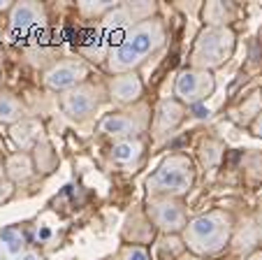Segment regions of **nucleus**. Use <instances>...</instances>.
<instances>
[{
    "mask_svg": "<svg viewBox=\"0 0 262 260\" xmlns=\"http://www.w3.org/2000/svg\"><path fill=\"white\" fill-rule=\"evenodd\" d=\"M165 39H167V30L158 16L142 21L119 39V45L112 47L107 56V70L112 74L137 72L139 65L146 63L158 49H163Z\"/></svg>",
    "mask_w": 262,
    "mask_h": 260,
    "instance_id": "f257e3e1",
    "label": "nucleus"
},
{
    "mask_svg": "<svg viewBox=\"0 0 262 260\" xmlns=\"http://www.w3.org/2000/svg\"><path fill=\"white\" fill-rule=\"evenodd\" d=\"M232 216L225 209H211L190 218L181 232V242L186 249L198 255H216L232 242Z\"/></svg>",
    "mask_w": 262,
    "mask_h": 260,
    "instance_id": "f03ea898",
    "label": "nucleus"
},
{
    "mask_svg": "<svg viewBox=\"0 0 262 260\" xmlns=\"http://www.w3.org/2000/svg\"><path fill=\"white\" fill-rule=\"evenodd\" d=\"M198 170L188 153H169L146 179V195L148 200L154 197H179L188 195L193 188Z\"/></svg>",
    "mask_w": 262,
    "mask_h": 260,
    "instance_id": "7ed1b4c3",
    "label": "nucleus"
},
{
    "mask_svg": "<svg viewBox=\"0 0 262 260\" xmlns=\"http://www.w3.org/2000/svg\"><path fill=\"white\" fill-rule=\"evenodd\" d=\"M234 49H237V33L232 28H204L190 51V68L213 72L232 58Z\"/></svg>",
    "mask_w": 262,
    "mask_h": 260,
    "instance_id": "20e7f679",
    "label": "nucleus"
},
{
    "mask_svg": "<svg viewBox=\"0 0 262 260\" xmlns=\"http://www.w3.org/2000/svg\"><path fill=\"white\" fill-rule=\"evenodd\" d=\"M151 128V109L146 105H133L130 109H121L116 114H107L100 121V133L116 139L139 137Z\"/></svg>",
    "mask_w": 262,
    "mask_h": 260,
    "instance_id": "39448f33",
    "label": "nucleus"
},
{
    "mask_svg": "<svg viewBox=\"0 0 262 260\" xmlns=\"http://www.w3.org/2000/svg\"><path fill=\"white\" fill-rule=\"evenodd\" d=\"M104 100V91L102 86L98 84H91V82H84L79 86H74V89L65 91V93L58 95V103H60V109L63 114L70 118V121H86L91 118L95 112L100 109Z\"/></svg>",
    "mask_w": 262,
    "mask_h": 260,
    "instance_id": "423d86ee",
    "label": "nucleus"
},
{
    "mask_svg": "<svg viewBox=\"0 0 262 260\" xmlns=\"http://www.w3.org/2000/svg\"><path fill=\"white\" fill-rule=\"evenodd\" d=\"M213 91H216V77L207 70L186 68L174 79V98L186 107H195V105L204 103Z\"/></svg>",
    "mask_w": 262,
    "mask_h": 260,
    "instance_id": "0eeeda50",
    "label": "nucleus"
},
{
    "mask_svg": "<svg viewBox=\"0 0 262 260\" xmlns=\"http://www.w3.org/2000/svg\"><path fill=\"white\" fill-rule=\"evenodd\" d=\"M146 216L160 232L165 235H179L188 226L186 205L179 197H154L146 202Z\"/></svg>",
    "mask_w": 262,
    "mask_h": 260,
    "instance_id": "6e6552de",
    "label": "nucleus"
},
{
    "mask_svg": "<svg viewBox=\"0 0 262 260\" xmlns=\"http://www.w3.org/2000/svg\"><path fill=\"white\" fill-rule=\"evenodd\" d=\"M86 77H89V63L84 58H63L45 70V86L56 93H65L84 84Z\"/></svg>",
    "mask_w": 262,
    "mask_h": 260,
    "instance_id": "1a4fd4ad",
    "label": "nucleus"
},
{
    "mask_svg": "<svg viewBox=\"0 0 262 260\" xmlns=\"http://www.w3.org/2000/svg\"><path fill=\"white\" fill-rule=\"evenodd\" d=\"M188 116V107L181 105L177 98H165L156 105L154 109V118H151V135L156 142H163L169 135L181 126Z\"/></svg>",
    "mask_w": 262,
    "mask_h": 260,
    "instance_id": "9d476101",
    "label": "nucleus"
},
{
    "mask_svg": "<svg viewBox=\"0 0 262 260\" xmlns=\"http://www.w3.org/2000/svg\"><path fill=\"white\" fill-rule=\"evenodd\" d=\"M47 26V10L42 3H14V7L10 10V28L12 33L28 35L33 30Z\"/></svg>",
    "mask_w": 262,
    "mask_h": 260,
    "instance_id": "9b49d317",
    "label": "nucleus"
},
{
    "mask_svg": "<svg viewBox=\"0 0 262 260\" xmlns=\"http://www.w3.org/2000/svg\"><path fill=\"white\" fill-rule=\"evenodd\" d=\"M109 98L119 105H135L144 95V82L137 72H123L114 74L107 86Z\"/></svg>",
    "mask_w": 262,
    "mask_h": 260,
    "instance_id": "f8f14e48",
    "label": "nucleus"
},
{
    "mask_svg": "<svg viewBox=\"0 0 262 260\" xmlns=\"http://www.w3.org/2000/svg\"><path fill=\"white\" fill-rule=\"evenodd\" d=\"M10 137L21 151L28 153L30 149H35L37 144H40V137H42L40 118H33V116L21 118L19 123H14V126L10 128Z\"/></svg>",
    "mask_w": 262,
    "mask_h": 260,
    "instance_id": "ddd939ff",
    "label": "nucleus"
},
{
    "mask_svg": "<svg viewBox=\"0 0 262 260\" xmlns=\"http://www.w3.org/2000/svg\"><path fill=\"white\" fill-rule=\"evenodd\" d=\"M144 156V139L142 137H128V139H116L109 149V161L114 165L130 167Z\"/></svg>",
    "mask_w": 262,
    "mask_h": 260,
    "instance_id": "4468645a",
    "label": "nucleus"
},
{
    "mask_svg": "<svg viewBox=\"0 0 262 260\" xmlns=\"http://www.w3.org/2000/svg\"><path fill=\"white\" fill-rule=\"evenodd\" d=\"M237 16V10L230 3H204L202 5V21L204 28H232V21Z\"/></svg>",
    "mask_w": 262,
    "mask_h": 260,
    "instance_id": "2eb2a0df",
    "label": "nucleus"
},
{
    "mask_svg": "<svg viewBox=\"0 0 262 260\" xmlns=\"http://www.w3.org/2000/svg\"><path fill=\"white\" fill-rule=\"evenodd\" d=\"M35 174V163L30 153H12L7 156L5 161V179L12 184H21V182H28L30 177Z\"/></svg>",
    "mask_w": 262,
    "mask_h": 260,
    "instance_id": "dca6fc26",
    "label": "nucleus"
},
{
    "mask_svg": "<svg viewBox=\"0 0 262 260\" xmlns=\"http://www.w3.org/2000/svg\"><path fill=\"white\" fill-rule=\"evenodd\" d=\"M26 107L14 93L10 91H0V123H5V126H14L19 123L21 118H26Z\"/></svg>",
    "mask_w": 262,
    "mask_h": 260,
    "instance_id": "f3484780",
    "label": "nucleus"
},
{
    "mask_svg": "<svg viewBox=\"0 0 262 260\" xmlns=\"http://www.w3.org/2000/svg\"><path fill=\"white\" fill-rule=\"evenodd\" d=\"M0 249H3L5 260H19L26 253L24 232L16 230V228H5L0 232Z\"/></svg>",
    "mask_w": 262,
    "mask_h": 260,
    "instance_id": "a211bd4d",
    "label": "nucleus"
},
{
    "mask_svg": "<svg viewBox=\"0 0 262 260\" xmlns=\"http://www.w3.org/2000/svg\"><path fill=\"white\" fill-rule=\"evenodd\" d=\"M114 7H116V3H112V0H98V3H93V0H81V3H77L79 14L86 16V19H102V16L109 14Z\"/></svg>",
    "mask_w": 262,
    "mask_h": 260,
    "instance_id": "6ab92c4d",
    "label": "nucleus"
},
{
    "mask_svg": "<svg viewBox=\"0 0 262 260\" xmlns=\"http://www.w3.org/2000/svg\"><path fill=\"white\" fill-rule=\"evenodd\" d=\"M223 151H225L223 144L216 142V139H202L200 142V158L207 167H216L223 158Z\"/></svg>",
    "mask_w": 262,
    "mask_h": 260,
    "instance_id": "aec40b11",
    "label": "nucleus"
},
{
    "mask_svg": "<svg viewBox=\"0 0 262 260\" xmlns=\"http://www.w3.org/2000/svg\"><path fill=\"white\" fill-rule=\"evenodd\" d=\"M260 112H262V93H253V95H248L242 107L237 109V118L244 123H248V121L253 123Z\"/></svg>",
    "mask_w": 262,
    "mask_h": 260,
    "instance_id": "412c9836",
    "label": "nucleus"
},
{
    "mask_svg": "<svg viewBox=\"0 0 262 260\" xmlns=\"http://www.w3.org/2000/svg\"><path fill=\"white\" fill-rule=\"evenodd\" d=\"M114 260H151V255H148V251L144 249V246L130 244V246H125V249H121Z\"/></svg>",
    "mask_w": 262,
    "mask_h": 260,
    "instance_id": "4be33fe9",
    "label": "nucleus"
},
{
    "mask_svg": "<svg viewBox=\"0 0 262 260\" xmlns=\"http://www.w3.org/2000/svg\"><path fill=\"white\" fill-rule=\"evenodd\" d=\"M12 191H14V184L7 182V179H3V182H0V205H3L5 200H10Z\"/></svg>",
    "mask_w": 262,
    "mask_h": 260,
    "instance_id": "5701e85b",
    "label": "nucleus"
},
{
    "mask_svg": "<svg viewBox=\"0 0 262 260\" xmlns=\"http://www.w3.org/2000/svg\"><path fill=\"white\" fill-rule=\"evenodd\" d=\"M251 133L255 135V137H260V139H262V112L257 114V116H255V121L251 123Z\"/></svg>",
    "mask_w": 262,
    "mask_h": 260,
    "instance_id": "b1692460",
    "label": "nucleus"
},
{
    "mask_svg": "<svg viewBox=\"0 0 262 260\" xmlns=\"http://www.w3.org/2000/svg\"><path fill=\"white\" fill-rule=\"evenodd\" d=\"M255 226H257V230H260V237H262V202H260V207H257V214H255Z\"/></svg>",
    "mask_w": 262,
    "mask_h": 260,
    "instance_id": "393cba45",
    "label": "nucleus"
},
{
    "mask_svg": "<svg viewBox=\"0 0 262 260\" xmlns=\"http://www.w3.org/2000/svg\"><path fill=\"white\" fill-rule=\"evenodd\" d=\"M19 260H42V258H40V255H37V253H35V251H26V253L21 255Z\"/></svg>",
    "mask_w": 262,
    "mask_h": 260,
    "instance_id": "a878e982",
    "label": "nucleus"
},
{
    "mask_svg": "<svg viewBox=\"0 0 262 260\" xmlns=\"http://www.w3.org/2000/svg\"><path fill=\"white\" fill-rule=\"evenodd\" d=\"M12 7H14L12 0H0V12H7V10H12Z\"/></svg>",
    "mask_w": 262,
    "mask_h": 260,
    "instance_id": "bb28decb",
    "label": "nucleus"
},
{
    "mask_svg": "<svg viewBox=\"0 0 262 260\" xmlns=\"http://www.w3.org/2000/svg\"><path fill=\"white\" fill-rule=\"evenodd\" d=\"M248 260H262V251H257V253L248 255Z\"/></svg>",
    "mask_w": 262,
    "mask_h": 260,
    "instance_id": "cd10ccee",
    "label": "nucleus"
},
{
    "mask_svg": "<svg viewBox=\"0 0 262 260\" xmlns=\"http://www.w3.org/2000/svg\"><path fill=\"white\" fill-rule=\"evenodd\" d=\"M5 179V165H3V161H0V182Z\"/></svg>",
    "mask_w": 262,
    "mask_h": 260,
    "instance_id": "c85d7f7f",
    "label": "nucleus"
},
{
    "mask_svg": "<svg viewBox=\"0 0 262 260\" xmlns=\"http://www.w3.org/2000/svg\"><path fill=\"white\" fill-rule=\"evenodd\" d=\"M0 260H5V255H3V249H0Z\"/></svg>",
    "mask_w": 262,
    "mask_h": 260,
    "instance_id": "c756f323",
    "label": "nucleus"
}]
</instances>
